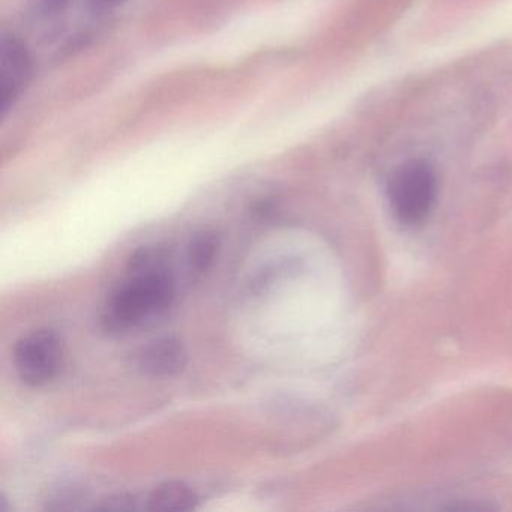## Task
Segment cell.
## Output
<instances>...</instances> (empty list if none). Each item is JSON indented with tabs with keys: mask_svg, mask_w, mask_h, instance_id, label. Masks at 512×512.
<instances>
[{
	"mask_svg": "<svg viewBox=\"0 0 512 512\" xmlns=\"http://www.w3.org/2000/svg\"><path fill=\"white\" fill-rule=\"evenodd\" d=\"M133 277L113 292L104 314L109 331H125L169 310L175 299V280L164 265L131 272Z\"/></svg>",
	"mask_w": 512,
	"mask_h": 512,
	"instance_id": "6da1fadb",
	"label": "cell"
},
{
	"mask_svg": "<svg viewBox=\"0 0 512 512\" xmlns=\"http://www.w3.org/2000/svg\"><path fill=\"white\" fill-rule=\"evenodd\" d=\"M437 176L424 160H412L394 170L388 182V199L395 218L404 226H418L433 211Z\"/></svg>",
	"mask_w": 512,
	"mask_h": 512,
	"instance_id": "7a4b0ae2",
	"label": "cell"
},
{
	"mask_svg": "<svg viewBox=\"0 0 512 512\" xmlns=\"http://www.w3.org/2000/svg\"><path fill=\"white\" fill-rule=\"evenodd\" d=\"M14 365L23 383L41 386L52 382L64 365V344L50 329L32 332L17 343Z\"/></svg>",
	"mask_w": 512,
	"mask_h": 512,
	"instance_id": "3957f363",
	"label": "cell"
},
{
	"mask_svg": "<svg viewBox=\"0 0 512 512\" xmlns=\"http://www.w3.org/2000/svg\"><path fill=\"white\" fill-rule=\"evenodd\" d=\"M32 61L28 49L16 37L0 41V109L7 115L31 80Z\"/></svg>",
	"mask_w": 512,
	"mask_h": 512,
	"instance_id": "277c9868",
	"label": "cell"
},
{
	"mask_svg": "<svg viewBox=\"0 0 512 512\" xmlns=\"http://www.w3.org/2000/svg\"><path fill=\"white\" fill-rule=\"evenodd\" d=\"M187 359V350L178 338H158L139 353V368L146 376L164 379L182 373Z\"/></svg>",
	"mask_w": 512,
	"mask_h": 512,
	"instance_id": "5b68a950",
	"label": "cell"
},
{
	"mask_svg": "<svg viewBox=\"0 0 512 512\" xmlns=\"http://www.w3.org/2000/svg\"><path fill=\"white\" fill-rule=\"evenodd\" d=\"M197 496L184 482H164L148 499L151 511H191L196 508Z\"/></svg>",
	"mask_w": 512,
	"mask_h": 512,
	"instance_id": "8992f818",
	"label": "cell"
},
{
	"mask_svg": "<svg viewBox=\"0 0 512 512\" xmlns=\"http://www.w3.org/2000/svg\"><path fill=\"white\" fill-rule=\"evenodd\" d=\"M220 239L214 232H200L191 239L188 247V262L197 272H206L214 265L217 257Z\"/></svg>",
	"mask_w": 512,
	"mask_h": 512,
	"instance_id": "52a82bcc",
	"label": "cell"
},
{
	"mask_svg": "<svg viewBox=\"0 0 512 512\" xmlns=\"http://www.w3.org/2000/svg\"><path fill=\"white\" fill-rule=\"evenodd\" d=\"M70 0H38L37 10L43 16H55L67 8Z\"/></svg>",
	"mask_w": 512,
	"mask_h": 512,
	"instance_id": "ba28073f",
	"label": "cell"
},
{
	"mask_svg": "<svg viewBox=\"0 0 512 512\" xmlns=\"http://www.w3.org/2000/svg\"><path fill=\"white\" fill-rule=\"evenodd\" d=\"M124 2L125 0H85L86 7L91 11H97V13L113 10Z\"/></svg>",
	"mask_w": 512,
	"mask_h": 512,
	"instance_id": "9c48e42d",
	"label": "cell"
}]
</instances>
